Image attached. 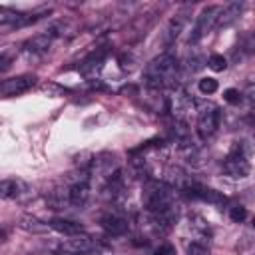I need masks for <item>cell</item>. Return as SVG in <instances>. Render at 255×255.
<instances>
[{
  "mask_svg": "<svg viewBox=\"0 0 255 255\" xmlns=\"http://www.w3.org/2000/svg\"><path fill=\"white\" fill-rule=\"evenodd\" d=\"M177 76H179V62L169 52L155 56L143 68V82L149 90H155V92L173 88L177 82Z\"/></svg>",
  "mask_w": 255,
  "mask_h": 255,
  "instance_id": "6da1fadb",
  "label": "cell"
},
{
  "mask_svg": "<svg viewBox=\"0 0 255 255\" xmlns=\"http://www.w3.org/2000/svg\"><path fill=\"white\" fill-rule=\"evenodd\" d=\"M249 155H247V149H245V143L243 141H233V145L229 147L225 159H223V171L233 177V179H243L249 175Z\"/></svg>",
  "mask_w": 255,
  "mask_h": 255,
  "instance_id": "7a4b0ae2",
  "label": "cell"
},
{
  "mask_svg": "<svg viewBox=\"0 0 255 255\" xmlns=\"http://www.w3.org/2000/svg\"><path fill=\"white\" fill-rule=\"evenodd\" d=\"M221 10H223V6L211 4V6H205V8L197 14V20H195V24H193V28H191V34H189V38H187V42H189L191 46L197 44L201 38H205L213 28H217V20H219V16H221Z\"/></svg>",
  "mask_w": 255,
  "mask_h": 255,
  "instance_id": "3957f363",
  "label": "cell"
},
{
  "mask_svg": "<svg viewBox=\"0 0 255 255\" xmlns=\"http://www.w3.org/2000/svg\"><path fill=\"white\" fill-rule=\"evenodd\" d=\"M219 126H221V110L215 104H205L199 110L197 124H195V129H197L199 139L207 141L209 137H213L215 131L219 129Z\"/></svg>",
  "mask_w": 255,
  "mask_h": 255,
  "instance_id": "277c9868",
  "label": "cell"
},
{
  "mask_svg": "<svg viewBox=\"0 0 255 255\" xmlns=\"http://www.w3.org/2000/svg\"><path fill=\"white\" fill-rule=\"evenodd\" d=\"M181 191L191 197V199H199V201H207L211 205H223L225 203V195H221L219 191L199 183V181H193V179H185L181 183Z\"/></svg>",
  "mask_w": 255,
  "mask_h": 255,
  "instance_id": "5b68a950",
  "label": "cell"
},
{
  "mask_svg": "<svg viewBox=\"0 0 255 255\" xmlns=\"http://www.w3.org/2000/svg\"><path fill=\"white\" fill-rule=\"evenodd\" d=\"M98 249V241L86 233L72 235L60 245V255H86Z\"/></svg>",
  "mask_w": 255,
  "mask_h": 255,
  "instance_id": "8992f818",
  "label": "cell"
},
{
  "mask_svg": "<svg viewBox=\"0 0 255 255\" xmlns=\"http://www.w3.org/2000/svg\"><path fill=\"white\" fill-rule=\"evenodd\" d=\"M36 80H38V78H36L34 74H22V76L8 78V80L2 82V86H0V94H2V98L22 96V94H26L28 90L34 88Z\"/></svg>",
  "mask_w": 255,
  "mask_h": 255,
  "instance_id": "52a82bcc",
  "label": "cell"
},
{
  "mask_svg": "<svg viewBox=\"0 0 255 255\" xmlns=\"http://www.w3.org/2000/svg\"><path fill=\"white\" fill-rule=\"evenodd\" d=\"M108 58V46H100L96 50H92L78 66V70L86 76V78H94L102 68H104V62Z\"/></svg>",
  "mask_w": 255,
  "mask_h": 255,
  "instance_id": "ba28073f",
  "label": "cell"
},
{
  "mask_svg": "<svg viewBox=\"0 0 255 255\" xmlns=\"http://www.w3.org/2000/svg\"><path fill=\"white\" fill-rule=\"evenodd\" d=\"M100 223H102V227H104V231L108 235H116V237L128 233V229H129V219L124 213H120V211H108V213H104L102 219H100Z\"/></svg>",
  "mask_w": 255,
  "mask_h": 255,
  "instance_id": "9c48e42d",
  "label": "cell"
},
{
  "mask_svg": "<svg viewBox=\"0 0 255 255\" xmlns=\"http://www.w3.org/2000/svg\"><path fill=\"white\" fill-rule=\"evenodd\" d=\"M30 191H32L30 185L24 179H20V177H6L0 183V195H2V199H20V197L28 195Z\"/></svg>",
  "mask_w": 255,
  "mask_h": 255,
  "instance_id": "30bf717a",
  "label": "cell"
},
{
  "mask_svg": "<svg viewBox=\"0 0 255 255\" xmlns=\"http://www.w3.org/2000/svg\"><path fill=\"white\" fill-rule=\"evenodd\" d=\"M52 42H54V36L44 30L42 34H36V36H32L30 40L24 42V52H26L28 56H42V54H46V52L50 50Z\"/></svg>",
  "mask_w": 255,
  "mask_h": 255,
  "instance_id": "8fae6325",
  "label": "cell"
},
{
  "mask_svg": "<svg viewBox=\"0 0 255 255\" xmlns=\"http://www.w3.org/2000/svg\"><path fill=\"white\" fill-rule=\"evenodd\" d=\"M185 22H187V14L185 12H179V14H175L169 22H167V26H165V30H163V44L165 46H171L175 40H177V36L183 32V28H185Z\"/></svg>",
  "mask_w": 255,
  "mask_h": 255,
  "instance_id": "7c38bea8",
  "label": "cell"
},
{
  "mask_svg": "<svg viewBox=\"0 0 255 255\" xmlns=\"http://www.w3.org/2000/svg\"><path fill=\"white\" fill-rule=\"evenodd\" d=\"M243 12V2H231L227 6H223L221 16L217 20V28H227L229 24H233Z\"/></svg>",
  "mask_w": 255,
  "mask_h": 255,
  "instance_id": "4fadbf2b",
  "label": "cell"
},
{
  "mask_svg": "<svg viewBox=\"0 0 255 255\" xmlns=\"http://www.w3.org/2000/svg\"><path fill=\"white\" fill-rule=\"evenodd\" d=\"M50 227L56 229L58 233L68 235V237L84 233V225H80L78 221H72V219H52V221H50Z\"/></svg>",
  "mask_w": 255,
  "mask_h": 255,
  "instance_id": "5bb4252c",
  "label": "cell"
},
{
  "mask_svg": "<svg viewBox=\"0 0 255 255\" xmlns=\"http://www.w3.org/2000/svg\"><path fill=\"white\" fill-rule=\"evenodd\" d=\"M20 227L30 231V233H46L48 229H52L50 223H44V221H40L38 217H32V215H24L20 219Z\"/></svg>",
  "mask_w": 255,
  "mask_h": 255,
  "instance_id": "9a60e30c",
  "label": "cell"
},
{
  "mask_svg": "<svg viewBox=\"0 0 255 255\" xmlns=\"http://www.w3.org/2000/svg\"><path fill=\"white\" fill-rule=\"evenodd\" d=\"M197 88H199V92H201L203 96H211V94L217 92L219 84H217L215 78H201V80L197 82Z\"/></svg>",
  "mask_w": 255,
  "mask_h": 255,
  "instance_id": "2e32d148",
  "label": "cell"
},
{
  "mask_svg": "<svg viewBox=\"0 0 255 255\" xmlns=\"http://www.w3.org/2000/svg\"><path fill=\"white\" fill-rule=\"evenodd\" d=\"M207 66L213 70V72H223L227 68V60L221 56V54H211L207 58Z\"/></svg>",
  "mask_w": 255,
  "mask_h": 255,
  "instance_id": "e0dca14e",
  "label": "cell"
},
{
  "mask_svg": "<svg viewBox=\"0 0 255 255\" xmlns=\"http://www.w3.org/2000/svg\"><path fill=\"white\" fill-rule=\"evenodd\" d=\"M187 255H211V251L203 241H191L187 245Z\"/></svg>",
  "mask_w": 255,
  "mask_h": 255,
  "instance_id": "ac0fdd59",
  "label": "cell"
},
{
  "mask_svg": "<svg viewBox=\"0 0 255 255\" xmlns=\"http://www.w3.org/2000/svg\"><path fill=\"white\" fill-rule=\"evenodd\" d=\"M40 90H42L44 94L52 96V98H56V96H62L64 92H68L66 88H62V86H58V84H54V82H44V84L40 86Z\"/></svg>",
  "mask_w": 255,
  "mask_h": 255,
  "instance_id": "d6986e66",
  "label": "cell"
},
{
  "mask_svg": "<svg viewBox=\"0 0 255 255\" xmlns=\"http://www.w3.org/2000/svg\"><path fill=\"white\" fill-rule=\"evenodd\" d=\"M245 217H247V209L243 205H233L229 209V219L233 223H241V221H245Z\"/></svg>",
  "mask_w": 255,
  "mask_h": 255,
  "instance_id": "ffe728a7",
  "label": "cell"
},
{
  "mask_svg": "<svg viewBox=\"0 0 255 255\" xmlns=\"http://www.w3.org/2000/svg\"><path fill=\"white\" fill-rule=\"evenodd\" d=\"M223 98H225V102H229V104H239V102H241V92L235 90V88H227V90L223 92Z\"/></svg>",
  "mask_w": 255,
  "mask_h": 255,
  "instance_id": "44dd1931",
  "label": "cell"
},
{
  "mask_svg": "<svg viewBox=\"0 0 255 255\" xmlns=\"http://www.w3.org/2000/svg\"><path fill=\"white\" fill-rule=\"evenodd\" d=\"M153 255H175V247H173L171 243H161V245L153 251Z\"/></svg>",
  "mask_w": 255,
  "mask_h": 255,
  "instance_id": "7402d4cb",
  "label": "cell"
},
{
  "mask_svg": "<svg viewBox=\"0 0 255 255\" xmlns=\"http://www.w3.org/2000/svg\"><path fill=\"white\" fill-rule=\"evenodd\" d=\"M245 50L247 52H255V32H251L245 40Z\"/></svg>",
  "mask_w": 255,
  "mask_h": 255,
  "instance_id": "603a6c76",
  "label": "cell"
},
{
  "mask_svg": "<svg viewBox=\"0 0 255 255\" xmlns=\"http://www.w3.org/2000/svg\"><path fill=\"white\" fill-rule=\"evenodd\" d=\"M253 229H255V217H253Z\"/></svg>",
  "mask_w": 255,
  "mask_h": 255,
  "instance_id": "cb8c5ba5",
  "label": "cell"
}]
</instances>
